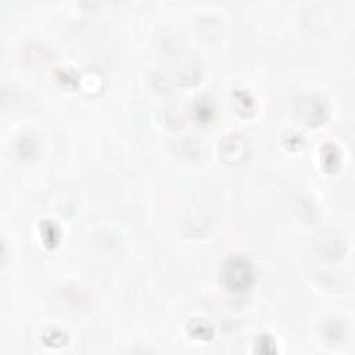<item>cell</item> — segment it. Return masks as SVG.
Masks as SVG:
<instances>
[{
  "label": "cell",
  "instance_id": "cell-2",
  "mask_svg": "<svg viewBox=\"0 0 355 355\" xmlns=\"http://www.w3.org/2000/svg\"><path fill=\"white\" fill-rule=\"evenodd\" d=\"M248 143L241 135H230L220 141V151L226 161L237 164L244 161L248 154Z\"/></svg>",
  "mask_w": 355,
  "mask_h": 355
},
{
  "label": "cell",
  "instance_id": "cell-4",
  "mask_svg": "<svg viewBox=\"0 0 355 355\" xmlns=\"http://www.w3.org/2000/svg\"><path fill=\"white\" fill-rule=\"evenodd\" d=\"M190 334L197 340H209L212 337V327L202 320H197L190 326Z\"/></svg>",
  "mask_w": 355,
  "mask_h": 355
},
{
  "label": "cell",
  "instance_id": "cell-1",
  "mask_svg": "<svg viewBox=\"0 0 355 355\" xmlns=\"http://www.w3.org/2000/svg\"><path fill=\"white\" fill-rule=\"evenodd\" d=\"M222 280L230 291H244L254 282V268L247 258L233 257L223 265Z\"/></svg>",
  "mask_w": 355,
  "mask_h": 355
},
{
  "label": "cell",
  "instance_id": "cell-3",
  "mask_svg": "<svg viewBox=\"0 0 355 355\" xmlns=\"http://www.w3.org/2000/svg\"><path fill=\"white\" fill-rule=\"evenodd\" d=\"M300 114L304 115L308 123H320L324 121L327 114V107L320 97H306L302 103Z\"/></svg>",
  "mask_w": 355,
  "mask_h": 355
}]
</instances>
